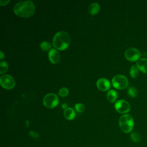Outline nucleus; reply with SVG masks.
Wrapping results in <instances>:
<instances>
[{"label": "nucleus", "instance_id": "1", "mask_svg": "<svg viewBox=\"0 0 147 147\" xmlns=\"http://www.w3.org/2000/svg\"><path fill=\"white\" fill-rule=\"evenodd\" d=\"M13 11L18 17L28 18L34 14L35 6L31 1L20 2L14 5Z\"/></svg>", "mask_w": 147, "mask_h": 147}, {"label": "nucleus", "instance_id": "2", "mask_svg": "<svg viewBox=\"0 0 147 147\" xmlns=\"http://www.w3.org/2000/svg\"><path fill=\"white\" fill-rule=\"evenodd\" d=\"M70 41L71 39L68 33L64 31H60L54 36L52 44L55 49L63 51L69 47Z\"/></svg>", "mask_w": 147, "mask_h": 147}, {"label": "nucleus", "instance_id": "3", "mask_svg": "<svg viewBox=\"0 0 147 147\" xmlns=\"http://www.w3.org/2000/svg\"><path fill=\"white\" fill-rule=\"evenodd\" d=\"M119 125L122 131L126 133H130L134 128V119L132 116L125 114L121 116L119 119Z\"/></svg>", "mask_w": 147, "mask_h": 147}, {"label": "nucleus", "instance_id": "4", "mask_svg": "<svg viewBox=\"0 0 147 147\" xmlns=\"http://www.w3.org/2000/svg\"><path fill=\"white\" fill-rule=\"evenodd\" d=\"M111 83L113 87L118 90L126 88L129 84L127 79L122 75H117L114 76L112 79Z\"/></svg>", "mask_w": 147, "mask_h": 147}, {"label": "nucleus", "instance_id": "5", "mask_svg": "<svg viewBox=\"0 0 147 147\" xmlns=\"http://www.w3.org/2000/svg\"><path fill=\"white\" fill-rule=\"evenodd\" d=\"M58 103L59 98L54 93H49L45 95L43 98V104L48 109H53L56 107Z\"/></svg>", "mask_w": 147, "mask_h": 147}, {"label": "nucleus", "instance_id": "6", "mask_svg": "<svg viewBox=\"0 0 147 147\" xmlns=\"http://www.w3.org/2000/svg\"><path fill=\"white\" fill-rule=\"evenodd\" d=\"M0 83L3 88L7 90L13 88L16 85L14 79L8 74H5L1 77Z\"/></svg>", "mask_w": 147, "mask_h": 147}, {"label": "nucleus", "instance_id": "7", "mask_svg": "<svg viewBox=\"0 0 147 147\" xmlns=\"http://www.w3.org/2000/svg\"><path fill=\"white\" fill-rule=\"evenodd\" d=\"M124 55L126 60L129 61L134 62L139 60L141 53L137 49L135 48H129L125 51Z\"/></svg>", "mask_w": 147, "mask_h": 147}, {"label": "nucleus", "instance_id": "8", "mask_svg": "<svg viewBox=\"0 0 147 147\" xmlns=\"http://www.w3.org/2000/svg\"><path fill=\"white\" fill-rule=\"evenodd\" d=\"M116 111L121 114H125L128 113L130 110V106L129 103L125 100H119L117 101L114 105Z\"/></svg>", "mask_w": 147, "mask_h": 147}, {"label": "nucleus", "instance_id": "9", "mask_svg": "<svg viewBox=\"0 0 147 147\" xmlns=\"http://www.w3.org/2000/svg\"><path fill=\"white\" fill-rule=\"evenodd\" d=\"M96 87L98 88L102 91H106L110 89V83L106 78H100L96 82Z\"/></svg>", "mask_w": 147, "mask_h": 147}, {"label": "nucleus", "instance_id": "10", "mask_svg": "<svg viewBox=\"0 0 147 147\" xmlns=\"http://www.w3.org/2000/svg\"><path fill=\"white\" fill-rule=\"evenodd\" d=\"M49 61L52 64H57L59 62L60 56L59 52L55 49H51L48 52Z\"/></svg>", "mask_w": 147, "mask_h": 147}, {"label": "nucleus", "instance_id": "11", "mask_svg": "<svg viewBox=\"0 0 147 147\" xmlns=\"http://www.w3.org/2000/svg\"><path fill=\"white\" fill-rule=\"evenodd\" d=\"M136 66L138 70L144 74H147V58L139 59L137 61Z\"/></svg>", "mask_w": 147, "mask_h": 147}, {"label": "nucleus", "instance_id": "12", "mask_svg": "<svg viewBox=\"0 0 147 147\" xmlns=\"http://www.w3.org/2000/svg\"><path fill=\"white\" fill-rule=\"evenodd\" d=\"M64 116L68 120H72L76 116V113L72 108L67 107L64 111Z\"/></svg>", "mask_w": 147, "mask_h": 147}, {"label": "nucleus", "instance_id": "13", "mask_svg": "<svg viewBox=\"0 0 147 147\" xmlns=\"http://www.w3.org/2000/svg\"><path fill=\"white\" fill-rule=\"evenodd\" d=\"M100 10V5L96 2L92 3L88 7V12L91 15H95Z\"/></svg>", "mask_w": 147, "mask_h": 147}, {"label": "nucleus", "instance_id": "14", "mask_svg": "<svg viewBox=\"0 0 147 147\" xmlns=\"http://www.w3.org/2000/svg\"><path fill=\"white\" fill-rule=\"evenodd\" d=\"M107 98L109 101L111 103H114L118 98V94L117 92L114 90H110L107 92Z\"/></svg>", "mask_w": 147, "mask_h": 147}, {"label": "nucleus", "instance_id": "15", "mask_svg": "<svg viewBox=\"0 0 147 147\" xmlns=\"http://www.w3.org/2000/svg\"><path fill=\"white\" fill-rule=\"evenodd\" d=\"M129 74L132 78H136L139 74V70L136 65H132L130 69Z\"/></svg>", "mask_w": 147, "mask_h": 147}, {"label": "nucleus", "instance_id": "16", "mask_svg": "<svg viewBox=\"0 0 147 147\" xmlns=\"http://www.w3.org/2000/svg\"><path fill=\"white\" fill-rule=\"evenodd\" d=\"M51 47L52 45L48 41H44L40 43V48L44 52L49 51L51 49Z\"/></svg>", "mask_w": 147, "mask_h": 147}, {"label": "nucleus", "instance_id": "17", "mask_svg": "<svg viewBox=\"0 0 147 147\" xmlns=\"http://www.w3.org/2000/svg\"><path fill=\"white\" fill-rule=\"evenodd\" d=\"M128 95L131 98H135L137 96L138 91L134 87H130L127 90Z\"/></svg>", "mask_w": 147, "mask_h": 147}, {"label": "nucleus", "instance_id": "18", "mask_svg": "<svg viewBox=\"0 0 147 147\" xmlns=\"http://www.w3.org/2000/svg\"><path fill=\"white\" fill-rule=\"evenodd\" d=\"M8 64L6 61H1L0 63V73L3 74L7 72L8 69Z\"/></svg>", "mask_w": 147, "mask_h": 147}, {"label": "nucleus", "instance_id": "19", "mask_svg": "<svg viewBox=\"0 0 147 147\" xmlns=\"http://www.w3.org/2000/svg\"><path fill=\"white\" fill-rule=\"evenodd\" d=\"M130 138L131 140L134 142H138L141 140L140 135L137 132H133L130 134Z\"/></svg>", "mask_w": 147, "mask_h": 147}, {"label": "nucleus", "instance_id": "20", "mask_svg": "<svg viewBox=\"0 0 147 147\" xmlns=\"http://www.w3.org/2000/svg\"><path fill=\"white\" fill-rule=\"evenodd\" d=\"M69 90L66 87H62L59 91V95L61 97L67 96L68 94Z\"/></svg>", "mask_w": 147, "mask_h": 147}, {"label": "nucleus", "instance_id": "21", "mask_svg": "<svg viewBox=\"0 0 147 147\" xmlns=\"http://www.w3.org/2000/svg\"><path fill=\"white\" fill-rule=\"evenodd\" d=\"M75 109L78 113H83L85 110V106L82 103H76L75 105Z\"/></svg>", "mask_w": 147, "mask_h": 147}, {"label": "nucleus", "instance_id": "22", "mask_svg": "<svg viewBox=\"0 0 147 147\" xmlns=\"http://www.w3.org/2000/svg\"><path fill=\"white\" fill-rule=\"evenodd\" d=\"M10 2V1L9 0H1L0 1V5L1 6H5L6 5H7Z\"/></svg>", "mask_w": 147, "mask_h": 147}, {"label": "nucleus", "instance_id": "23", "mask_svg": "<svg viewBox=\"0 0 147 147\" xmlns=\"http://www.w3.org/2000/svg\"><path fill=\"white\" fill-rule=\"evenodd\" d=\"M5 58V55L4 53L2 52V51H1V55H0V59L1 60H2L3 59Z\"/></svg>", "mask_w": 147, "mask_h": 147}]
</instances>
